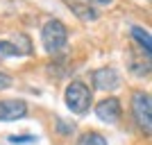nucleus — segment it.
<instances>
[{
  "label": "nucleus",
  "instance_id": "f257e3e1",
  "mask_svg": "<svg viewBox=\"0 0 152 145\" xmlns=\"http://www.w3.org/2000/svg\"><path fill=\"white\" fill-rule=\"evenodd\" d=\"M41 43H43L48 55H57L59 50H64L66 43H68V30H66V25L57 18L48 20L41 27Z\"/></svg>",
  "mask_w": 152,
  "mask_h": 145
},
{
  "label": "nucleus",
  "instance_id": "f03ea898",
  "mask_svg": "<svg viewBox=\"0 0 152 145\" xmlns=\"http://www.w3.org/2000/svg\"><path fill=\"white\" fill-rule=\"evenodd\" d=\"M64 100H66V107L77 116H84L93 104V93L91 88L84 82H70L66 86V93H64Z\"/></svg>",
  "mask_w": 152,
  "mask_h": 145
},
{
  "label": "nucleus",
  "instance_id": "7ed1b4c3",
  "mask_svg": "<svg viewBox=\"0 0 152 145\" xmlns=\"http://www.w3.org/2000/svg\"><path fill=\"white\" fill-rule=\"evenodd\" d=\"M132 116L141 132L150 134L152 127V100L148 91H134L132 93Z\"/></svg>",
  "mask_w": 152,
  "mask_h": 145
},
{
  "label": "nucleus",
  "instance_id": "20e7f679",
  "mask_svg": "<svg viewBox=\"0 0 152 145\" xmlns=\"http://www.w3.org/2000/svg\"><path fill=\"white\" fill-rule=\"evenodd\" d=\"M32 55V41L27 34H16L14 39L0 41V59L5 57H27Z\"/></svg>",
  "mask_w": 152,
  "mask_h": 145
},
{
  "label": "nucleus",
  "instance_id": "39448f33",
  "mask_svg": "<svg viewBox=\"0 0 152 145\" xmlns=\"http://www.w3.org/2000/svg\"><path fill=\"white\" fill-rule=\"evenodd\" d=\"M91 79L98 91H116L121 86V73L116 68H98Z\"/></svg>",
  "mask_w": 152,
  "mask_h": 145
},
{
  "label": "nucleus",
  "instance_id": "423d86ee",
  "mask_svg": "<svg viewBox=\"0 0 152 145\" xmlns=\"http://www.w3.org/2000/svg\"><path fill=\"white\" fill-rule=\"evenodd\" d=\"M95 116L102 120V122H116V120L123 116V109H121V100L118 98H104L95 104Z\"/></svg>",
  "mask_w": 152,
  "mask_h": 145
},
{
  "label": "nucleus",
  "instance_id": "0eeeda50",
  "mask_svg": "<svg viewBox=\"0 0 152 145\" xmlns=\"http://www.w3.org/2000/svg\"><path fill=\"white\" fill-rule=\"evenodd\" d=\"M27 116V102L0 100V120H20Z\"/></svg>",
  "mask_w": 152,
  "mask_h": 145
},
{
  "label": "nucleus",
  "instance_id": "6e6552de",
  "mask_svg": "<svg viewBox=\"0 0 152 145\" xmlns=\"http://www.w3.org/2000/svg\"><path fill=\"white\" fill-rule=\"evenodd\" d=\"M66 5L73 9V14H75L77 18H82V20H95L98 18V12L89 2H84V0H66Z\"/></svg>",
  "mask_w": 152,
  "mask_h": 145
},
{
  "label": "nucleus",
  "instance_id": "1a4fd4ad",
  "mask_svg": "<svg viewBox=\"0 0 152 145\" xmlns=\"http://www.w3.org/2000/svg\"><path fill=\"white\" fill-rule=\"evenodd\" d=\"M129 70H132L136 77H145L150 73V57L148 55H129Z\"/></svg>",
  "mask_w": 152,
  "mask_h": 145
},
{
  "label": "nucleus",
  "instance_id": "9d476101",
  "mask_svg": "<svg viewBox=\"0 0 152 145\" xmlns=\"http://www.w3.org/2000/svg\"><path fill=\"white\" fill-rule=\"evenodd\" d=\"M132 36H134V41H136V43L141 45V52L150 57V52H152L150 32H148V30H143V27H132Z\"/></svg>",
  "mask_w": 152,
  "mask_h": 145
},
{
  "label": "nucleus",
  "instance_id": "9b49d317",
  "mask_svg": "<svg viewBox=\"0 0 152 145\" xmlns=\"http://www.w3.org/2000/svg\"><path fill=\"white\" fill-rule=\"evenodd\" d=\"M75 145H109V143H107V138L98 132H84L82 136L77 138Z\"/></svg>",
  "mask_w": 152,
  "mask_h": 145
},
{
  "label": "nucleus",
  "instance_id": "f8f14e48",
  "mask_svg": "<svg viewBox=\"0 0 152 145\" xmlns=\"http://www.w3.org/2000/svg\"><path fill=\"white\" fill-rule=\"evenodd\" d=\"M12 86V77L5 75V73H0V91H5V88Z\"/></svg>",
  "mask_w": 152,
  "mask_h": 145
},
{
  "label": "nucleus",
  "instance_id": "ddd939ff",
  "mask_svg": "<svg viewBox=\"0 0 152 145\" xmlns=\"http://www.w3.org/2000/svg\"><path fill=\"white\" fill-rule=\"evenodd\" d=\"M9 141H12V143H27V141H34V138H32V136H12Z\"/></svg>",
  "mask_w": 152,
  "mask_h": 145
},
{
  "label": "nucleus",
  "instance_id": "4468645a",
  "mask_svg": "<svg viewBox=\"0 0 152 145\" xmlns=\"http://www.w3.org/2000/svg\"><path fill=\"white\" fill-rule=\"evenodd\" d=\"M84 2H89V5L93 7V5H111L114 0H84Z\"/></svg>",
  "mask_w": 152,
  "mask_h": 145
}]
</instances>
